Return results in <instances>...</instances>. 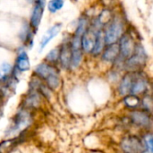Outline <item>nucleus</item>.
I'll list each match as a JSON object with an SVG mask.
<instances>
[{
    "label": "nucleus",
    "instance_id": "f257e3e1",
    "mask_svg": "<svg viewBox=\"0 0 153 153\" xmlns=\"http://www.w3.org/2000/svg\"><path fill=\"white\" fill-rule=\"evenodd\" d=\"M106 44H112L118 42L119 39L126 32L125 31V22L120 16L112 17L106 24L103 30Z\"/></svg>",
    "mask_w": 153,
    "mask_h": 153
},
{
    "label": "nucleus",
    "instance_id": "f03ea898",
    "mask_svg": "<svg viewBox=\"0 0 153 153\" xmlns=\"http://www.w3.org/2000/svg\"><path fill=\"white\" fill-rule=\"evenodd\" d=\"M147 53L141 44H136L134 54L124 61V67L127 71H140L147 62Z\"/></svg>",
    "mask_w": 153,
    "mask_h": 153
},
{
    "label": "nucleus",
    "instance_id": "7ed1b4c3",
    "mask_svg": "<svg viewBox=\"0 0 153 153\" xmlns=\"http://www.w3.org/2000/svg\"><path fill=\"white\" fill-rule=\"evenodd\" d=\"M128 118L134 126L146 131L153 126V114L142 108L131 109Z\"/></svg>",
    "mask_w": 153,
    "mask_h": 153
},
{
    "label": "nucleus",
    "instance_id": "20e7f679",
    "mask_svg": "<svg viewBox=\"0 0 153 153\" xmlns=\"http://www.w3.org/2000/svg\"><path fill=\"white\" fill-rule=\"evenodd\" d=\"M35 73L41 79L47 81L49 89L55 90L59 86V77L57 71L47 63H41L38 65L35 68Z\"/></svg>",
    "mask_w": 153,
    "mask_h": 153
},
{
    "label": "nucleus",
    "instance_id": "39448f33",
    "mask_svg": "<svg viewBox=\"0 0 153 153\" xmlns=\"http://www.w3.org/2000/svg\"><path fill=\"white\" fill-rule=\"evenodd\" d=\"M118 44H119V48H120L119 58L125 61L126 59H127L134 54L137 43H135L134 39L130 33L125 32L122 35V37L119 39Z\"/></svg>",
    "mask_w": 153,
    "mask_h": 153
},
{
    "label": "nucleus",
    "instance_id": "423d86ee",
    "mask_svg": "<svg viewBox=\"0 0 153 153\" xmlns=\"http://www.w3.org/2000/svg\"><path fill=\"white\" fill-rule=\"evenodd\" d=\"M120 147L126 152H145L143 140L135 135H129L125 137L121 141Z\"/></svg>",
    "mask_w": 153,
    "mask_h": 153
},
{
    "label": "nucleus",
    "instance_id": "0eeeda50",
    "mask_svg": "<svg viewBox=\"0 0 153 153\" xmlns=\"http://www.w3.org/2000/svg\"><path fill=\"white\" fill-rule=\"evenodd\" d=\"M148 88H149V82L147 78L143 75H141L140 71H136L135 77L134 79L129 94H134L142 97L143 94L147 93Z\"/></svg>",
    "mask_w": 153,
    "mask_h": 153
},
{
    "label": "nucleus",
    "instance_id": "6e6552de",
    "mask_svg": "<svg viewBox=\"0 0 153 153\" xmlns=\"http://www.w3.org/2000/svg\"><path fill=\"white\" fill-rule=\"evenodd\" d=\"M136 71H128L126 74L122 76L117 85V91L121 97H125L130 93L131 87L135 77Z\"/></svg>",
    "mask_w": 153,
    "mask_h": 153
},
{
    "label": "nucleus",
    "instance_id": "1a4fd4ad",
    "mask_svg": "<svg viewBox=\"0 0 153 153\" xmlns=\"http://www.w3.org/2000/svg\"><path fill=\"white\" fill-rule=\"evenodd\" d=\"M120 56V48L118 42L108 44L101 53V59L107 63H115Z\"/></svg>",
    "mask_w": 153,
    "mask_h": 153
},
{
    "label": "nucleus",
    "instance_id": "9d476101",
    "mask_svg": "<svg viewBox=\"0 0 153 153\" xmlns=\"http://www.w3.org/2000/svg\"><path fill=\"white\" fill-rule=\"evenodd\" d=\"M99 30L95 27H91L87 29V30L84 32V34L82 37V49L86 53H91V50L94 46L95 38L97 31Z\"/></svg>",
    "mask_w": 153,
    "mask_h": 153
},
{
    "label": "nucleus",
    "instance_id": "9b49d317",
    "mask_svg": "<svg viewBox=\"0 0 153 153\" xmlns=\"http://www.w3.org/2000/svg\"><path fill=\"white\" fill-rule=\"evenodd\" d=\"M30 114L26 111H21L15 116L13 128L11 131H12V133L23 131L30 126Z\"/></svg>",
    "mask_w": 153,
    "mask_h": 153
},
{
    "label": "nucleus",
    "instance_id": "f8f14e48",
    "mask_svg": "<svg viewBox=\"0 0 153 153\" xmlns=\"http://www.w3.org/2000/svg\"><path fill=\"white\" fill-rule=\"evenodd\" d=\"M43 12H44V5L39 3H35V5L33 7L31 16H30V22L32 29L37 30L39 28V23L42 19Z\"/></svg>",
    "mask_w": 153,
    "mask_h": 153
},
{
    "label": "nucleus",
    "instance_id": "ddd939ff",
    "mask_svg": "<svg viewBox=\"0 0 153 153\" xmlns=\"http://www.w3.org/2000/svg\"><path fill=\"white\" fill-rule=\"evenodd\" d=\"M106 41H105V37H104V32L102 30H99L97 31L96 34V38H95V42H94V46L93 48L91 50V54L95 56L101 55L103 49L106 47Z\"/></svg>",
    "mask_w": 153,
    "mask_h": 153
},
{
    "label": "nucleus",
    "instance_id": "4468645a",
    "mask_svg": "<svg viewBox=\"0 0 153 153\" xmlns=\"http://www.w3.org/2000/svg\"><path fill=\"white\" fill-rule=\"evenodd\" d=\"M60 30H61V24H60V23L55 24V25L52 26L50 29H48V30H47V32L44 34V36L42 37L41 40H40L39 49L42 50V49L48 45V43L54 37H56V36L59 33Z\"/></svg>",
    "mask_w": 153,
    "mask_h": 153
},
{
    "label": "nucleus",
    "instance_id": "2eb2a0df",
    "mask_svg": "<svg viewBox=\"0 0 153 153\" xmlns=\"http://www.w3.org/2000/svg\"><path fill=\"white\" fill-rule=\"evenodd\" d=\"M71 56H72V48L71 46L65 44L63 46L62 49L60 50V55H59V59L61 65L64 68H67L70 66L71 64Z\"/></svg>",
    "mask_w": 153,
    "mask_h": 153
},
{
    "label": "nucleus",
    "instance_id": "dca6fc26",
    "mask_svg": "<svg viewBox=\"0 0 153 153\" xmlns=\"http://www.w3.org/2000/svg\"><path fill=\"white\" fill-rule=\"evenodd\" d=\"M30 67V58L25 51L20 52L16 59V68L21 72L28 71Z\"/></svg>",
    "mask_w": 153,
    "mask_h": 153
},
{
    "label": "nucleus",
    "instance_id": "f3484780",
    "mask_svg": "<svg viewBox=\"0 0 153 153\" xmlns=\"http://www.w3.org/2000/svg\"><path fill=\"white\" fill-rule=\"evenodd\" d=\"M124 98V104L129 109H135L141 108V97L134 94H128Z\"/></svg>",
    "mask_w": 153,
    "mask_h": 153
},
{
    "label": "nucleus",
    "instance_id": "a211bd4d",
    "mask_svg": "<svg viewBox=\"0 0 153 153\" xmlns=\"http://www.w3.org/2000/svg\"><path fill=\"white\" fill-rule=\"evenodd\" d=\"M141 108L153 114V97L148 93L141 97Z\"/></svg>",
    "mask_w": 153,
    "mask_h": 153
},
{
    "label": "nucleus",
    "instance_id": "6ab92c4d",
    "mask_svg": "<svg viewBox=\"0 0 153 153\" xmlns=\"http://www.w3.org/2000/svg\"><path fill=\"white\" fill-rule=\"evenodd\" d=\"M143 143L144 144L145 152L153 153V133L150 132L149 130L145 132V134L142 137Z\"/></svg>",
    "mask_w": 153,
    "mask_h": 153
},
{
    "label": "nucleus",
    "instance_id": "aec40b11",
    "mask_svg": "<svg viewBox=\"0 0 153 153\" xmlns=\"http://www.w3.org/2000/svg\"><path fill=\"white\" fill-rule=\"evenodd\" d=\"M81 49H72V56H71V64L70 66L73 68H76L82 62V52Z\"/></svg>",
    "mask_w": 153,
    "mask_h": 153
},
{
    "label": "nucleus",
    "instance_id": "412c9836",
    "mask_svg": "<svg viewBox=\"0 0 153 153\" xmlns=\"http://www.w3.org/2000/svg\"><path fill=\"white\" fill-rule=\"evenodd\" d=\"M39 97L36 92L31 93L25 100V105L30 108H36L39 104Z\"/></svg>",
    "mask_w": 153,
    "mask_h": 153
},
{
    "label": "nucleus",
    "instance_id": "4be33fe9",
    "mask_svg": "<svg viewBox=\"0 0 153 153\" xmlns=\"http://www.w3.org/2000/svg\"><path fill=\"white\" fill-rule=\"evenodd\" d=\"M12 65L8 63H3L0 65V80H4L12 72Z\"/></svg>",
    "mask_w": 153,
    "mask_h": 153
},
{
    "label": "nucleus",
    "instance_id": "5701e85b",
    "mask_svg": "<svg viewBox=\"0 0 153 153\" xmlns=\"http://www.w3.org/2000/svg\"><path fill=\"white\" fill-rule=\"evenodd\" d=\"M64 5V0H51L48 4V8L49 12L56 13L58 10H60Z\"/></svg>",
    "mask_w": 153,
    "mask_h": 153
},
{
    "label": "nucleus",
    "instance_id": "b1692460",
    "mask_svg": "<svg viewBox=\"0 0 153 153\" xmlns=\"http://www.w3.org/2000/svg\"><path fill=\"white\" fill-rule=\"evenodd\" d=\"M59 55H60V50L58 48H54L48 54L46 59L48 61H50V62H55L57 60Z\"/></svg>",
    "mask_w": 153,
    "mask_h": 153
}]
</instances>
